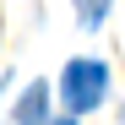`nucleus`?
I'll return each mask as SVG.
<instances>
[{
	"label": "nucleus",
	"mask_w": 125,
	"mask_h": 125,
	"mask_svg": "<svg viewBox=\"0 0 125 125\" xmlns=\"http://www.w3.org/2000/svg\"><path fill=\"white\" fill-rule=\"evenodd\" d=\"M109 6H114V0H76V11H82V27H98L103 16H109Z\"/></svg>",
	"instance_id": "nucleus-3"
},
{
	"label": "nucleus",
	"mask_w": 125,
	"mask_h": 125,
	"mask_svg": "<svg viewBox=\"0 0 125 125\" xmlns=\"http://www.w3.org/2000/svg\"><path fill=\"white\" fill-rule=\"evenodd\" d=\"M103 87H109V71H103L98 60H71L65 65V109L71 114H87L103 98Z\"/></svg>",
	"instance_id": "nucleus-1"
},
{
	"label": "nucleus",
	"mask_w": 125,
	"mask_h": 125,
	"mask_svg": "<svg viewBox=\"0 0 125 125\" xmlns=\"http://www.w3.org/2000/svg\"><path fill=\"white\" fill-rule=\"evenodd\" d=\"M44 109H49V87L38 82V87H27V98L16 103V120H44Z\"/></svg>",
	"instance_id": "nucleus-2"
}]
</instances>
